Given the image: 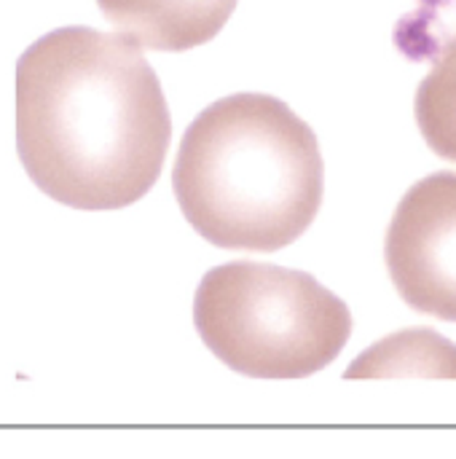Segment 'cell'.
I'll use <instances>...</instances> for the list:
<instances>
[{
  "instance_id": "obj_4",
  "label": "cell",
  "mask_w": 456,
  "mask_h": 459,
  "mask_svg": "<svg viewBox=\"0 0 456 459\" xmlns=\"http://www.w3.org/2000/svg\"><path fill=\"white\" fill-rule=\"evenodd\" d=\"M384 261L411 309L456 323V172H435L406 191L387 229Z\"/></svg>"
},
{
  "instance_id": "obj_7",
  "label": "cell",
  "mask_w": 456,
  "mask_h": 459,
  "mask_svg": "<svg viewBox=\"0 0 456 459\" xmlns=\"http://www.w3.org/2000/svg\"><path fill=\"white\" fill-rule=\"evenodd\" d=\"M417 124L441 159L456 161V35L441 43L433 70L419 83Z\"/></svg>"
},
{
  "instance_id": "obj_1",
  "label": "cell",
  "mask_w": 456,
  "mask_h": 459,
  "mask_svg": "<svg viewBox=\"0 0 456 459\" xmlns=\"http://www.w3.org/2000/svg\"><path fill=\"white\" fill-rule=\"evenodd\" d=\"M169 108L121 32L59 27L16 62V151L30 180L75 210H121L161 175Z\"/></svg>"
},
{
  "instance_id": "obj_5",
  "label": "cell",
  "mask_w": 456,
  "mask_h": 459,
  "mask_svg": "<svg viewBox=\"0 0 456 459\" xmlns=\"http://www.w3.org/2000/svg\"><path fill=\"white\" fill-rule=\"evenodd\" d=\"M102 16L129 40L153 51H188L212 40L237 0H97Z\"/></svg>"
},
{
  "instance_id": "obj_8",
  "label": "cell",
  "mask_w": 456,
  "mask_h": 459,
  "mask_svg": "<svg viewBox=\"0 0 456 459\" xmlns=\"http://www.w3.org/2000/svg\"><path fill=\"white\" fill-rule=\"evenodd\" d=\"M417 3L419 8L400 19L395 40L409 59L422 62V59L435 56V51L441 48V38L435 35V30L441 24V13L454 0H417Z\"/></svg>"
},
{
  "instance_id": "obj_3",
  "label": "cell",
  "mask_w": 456,
  "mask_h": 459,
  "mask_svg": "<svg viewBox=\"0 0 456 459\" xmlns=\"http://www.w3.org/2000/svg\"><path fill=\"white\" fill-rule=\"evenodd\" d=\"M207 350L253 379H304L331 366L352 333L349 307L314 277L274 264L210 269L194 299Z\"/></svg>"
},
{
  "instance_id": "obj_6",
  "label": "cell",
  "mask_w": 456,
  "mask_h": 459,
  "mask_svg": "<svg viewBox=\"0 0 456 459\" xmlns=\"http://www.w3.org/2000/svg\"><path fill=\"white\" fill-rule=\"evenodd\" d=\"M360 377H449L456 379V347L443 336L414 328L390 336L360 355L347 379Z\"/></svg>"
},
{
  "instance_id": "obj_2",
  "label": "cell",
  "mask_w": 456,
  "mask_h": 459,
  "mask_svg": "<svg viewBox=\"0 0 456 459\" xmlns=\"http://www.w3.org/2000/svg\"><path fill=\"white\" fill-rule=\"evenodd\" d=\"M172 188L191 229L223 250L274 253L317 218L325 164L317 137L271 94H231L185 129Z\"/></svg>"
}]
</instances>
